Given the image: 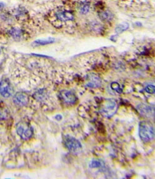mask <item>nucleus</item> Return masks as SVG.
Wrapping results in <instances>:
<instances>
[{"label": "nucleus", "mask_w": 155, "mask_h": 179, "mask_svg": "<svg viewBox=\"0 0 155 179\" xmlns=\"http://www.w3.org/2000/svg\"><path fill=\"white\" fill-rule=\"evenodd\" d=\"M10 34L11 35V37L15 40H19L23 36V32L22 30L17 28H13L10 30Z\"/></svg>", "instance_id": "obj_13"}, {"label": "nucleus", "mask_w": 155, "mask_h": 179, "mask_svg": "<svg viewBox=\"0 0 155 179\" xmlns=\"http://www.w3.org/2000/svg\"><path fill=\"white\" fill-rule=\"evenodd\" d=\"M55 39L53 38H48V39H45V40H37L33 42V45H34L35 46L46 45L53 43V42H55Z\"/></svg>", "instance_id": "obj_12"}, {"label": "nucleus", "mask_w": 155, "mask_h": 179, "mask_svg": "<svg viewBox=\"0 0 155 179\" xmlns=\"http://www.w3.org/2000/svg\"><path fill=\"white\" fill-rule=\"evenodd\" d=\"M101 163L100 160H93L91 161V163L90 164V167L91 168H98L101 167Z\"/></svg>", "instance_id": "obj_16"}, {"label": "nucleus", "mask_w": 155, "mask_h": 179, "mask_svg": "<svg viewBox=\"0 0 155 179\" xmlns=\"http://www.w3.org/2000/svg\"><path fill=\"white\" fill-rule=\"evenodd\" d=\"M118 105L116 102L112 99H105L100 106V111L105 117H111L116 112Z\"/></svg>", "instance_id": "obj_2"}, {"label": "nucleus", "mask_w": 155, "mask_h": 179, "mask_svg": "<svg viewBox=\"0 0 155 179\" xmlns=\"http://www.w3.org/2000/svg\"><path fill=\"white\" fill-rule=\"evenodd\" d=\"M0 53H1V50H0Z\"/></svg>", "instance_id": "obj_20"}, {"label": "nucleus", "mask_w": 155, "mask_h": 179, "mask_svg": "<svg viewBox=\"0 0 155 179\" xmlns=\"http://www.w3.org/2000/svg\"><path fill=\"white\" fill-rule=\"evenodd\" d=\"M90 10V3L87 1H84L80 3L79 5V11L82 14H86Z\"/></svg>", "instance_id": "obj_14"}, {"label": "nucleus", "mask_w": 155, "mask_h": 179, "mask_svg": "<svg viewBox=\"0 0 155 179\" xmlns=\"http://www.w3.org/2000/svg\"><path fill=\"white\" fill-rule=\"evenodd\" d=\"M60 97L65 103L73 104L76 101V97L74 94L69 91H63L60 92Z\"/></svg>", "instance_id": "obj_7"}, {"label": "nucleus", "mask_w": 155, "mask_h": 179, "mask_svg": "<svg viewBox=\"0 0 155 179\" xmlns=\"http://www.w3.org/2000/svg\"><path fill=\"white\" fill-rule=\"evenodd\" d=\"M89 78L90 80L88 84V86L91 87H96L100 86V85L101 84V80L98 76H96V75H90Z\"/></svg>", "instance_id": "obj_10"}, {"label": "nucleus", "mask_w": 155, "mask_h": 179, "mask_svg": "<svg viewBox=\"0 0 155 179\" xmlns=\"http://www.w3.org/2000/svg\"><path fill=\"white\" fill-rule=\"evenodd\" d=\"M100 18L105 21H110L113 18V15L112 13L109 11H101L99 13Z\"/></svg>", "instance_id": "obj_11"}, {"label": "nucleus", "mask_w": 155, "mask_h": 179, "mask_svg": "<svg viewBox=\"0 0 155 179\" xmlns=\"http://www.w3.org/2000/svg\"><path fill=\"white\" fill-rule=\"evenodd\" d=\"M139 135L141 140L144 143L152 141L154 137L153 125L147 121H141L139 125Z\"/></svg>", "instance_id": "obj_1"}, {"label": "nucleus", "mask_w": 155, "mask_h": 179, "mask_svg": "<svg viewBox=\"0 0 155 179\" xmlns=\"http://www.w3.org/2000/svg\"><path fill=\"white\" fill-rule=\"evenodd\" d=\"M146 92L149 94H154L155 92V87L153 85H148L145 88Z\"/></svg>", "instance_id": "obj_17"}, {"label": "nucleus", "mask_w": 155, "mask_h": 179, "mask_svg": "<svg viewBox=\"0 0 155 179\" xmlns=\"http://www.w3.org/2000/svg\"><path fill=\"white\" fill-rule=\"evenodd\" d=\"M55 16L58 20L61 21H72L74 19V16L72 12L61 8L56 11Z\"/></svg>", "instance_id": "obj_6"}, {"label": "nucleus", "mask_w": 155, "mask_h": 179, "mask_svg": "<svg viewBox=\"0 0 155 179\" xmlns=\"http://www.w3.org/2000/svg\"><path fill=\"white\" fill-rule=\"evenodd\" d=\"M13 102L19 106H26L29 102L28 96L23 92H17L13 97Z\"/></svg>", "instance_id": "obj_8"}, {"label": "nucleus", "mask_w": 155, "mask_h": 179, "mask_svg": "<svg viewBox=\"0 0 155 179\" xmlns=\"http://www.w3.org/2000/svg\"><path fill=\"white\" fill-rule=\"evenodd\" d=\"M13 92V89L8 79L4 78L0 81V94L4 97H10Z\"/></svg>", "instance_id": "obj_5"}, {"label": "nucleus", "mask_w": 155, "mask_h": 179, "mask_svg": "<svg viewBox=\"0 0 155 179\" xmlns=\"http://www.w3.org/2000/svg\"><path fill=\"white\" fill-rule=\"evenodd\" d=\"M111 87H112V89H113V90L116 91L118 92H120L121 91V89H120V86H119V85L117 82L112 83V85H111Z\"/></svg>", "instance_id": "obj_18"}, {"label": "nucleus", "mask_w": 155, "mask_h": 179, "mask_svg": "<svg viewBox=\"0 0 155 179\" xmlns=\"http://www.w3.org/2000/svg\"><path fill=\"white\" fill-rule=\"evenodd\" d=\"M63 143L65 147L71 153L78 154L82 150V145L81 143L77 139L72 136L66 135L63 138Z\"/></svg>", "instance_id": "obj_3"}, {"label": "nucleus", "mask_w": 155, "mask_h": 179, "mask_svg": "<svg viewBox=\"0 0 155 179\" xmlns=\"http://www.w3.org/2000/svg\"><path fill=\"white\" fill-rule=\"evenodd\" d=\"M137 109L141 114L148 118L153 117L154 116V107L144 104H141L137 106Z\"/></svg>", "instance_id": "obj_9"}, {"label": "nucleus", "mask_w": 155, "mask_h": 179, "mask_svg": "<svg viewBox=\"0 0 155 179\" xmlns=\"http://www.w3.org/2000/svg\"><path fill=\"white\" fill-rule=\"evenodd\" d=\"M4 6V4L3 3H1L0 2V10H1V9H3Z\"/></svg>", "instance_id": "obj_19"}, {"label": "nucleus", "mask_w": 155, "mask_h": 179, "mask_svg": "<svg viewBox=\"0 0 155 179\" xmlns=\"http://www.w3.org/2000/svg\"><path fill=\"white\" fill-rule=\"evenodd\" d=\"M16 133L21 138V139L28 140L32 138L33 134V129L30 125L21 123L18 124L16 127Z\"/></svg>", "instance_id": "obj_4"}, {"label": "nucleus", "mask_w": 155, "mask_h": 179, "mask_svg": "<svg viewBox=\"0 0 155 179\" xmlns=\"http://www.w3.org/2000/svg\"><path fill=\"white\" fill-rule=\"evenodd\" d=\"M128 24L127 23H123L118 25L117 27L115 29V32L117 33H121L123 32H125V30H126L128 28Z\"/></svg>", "instance_id": "obj_15"}]
</instances>
